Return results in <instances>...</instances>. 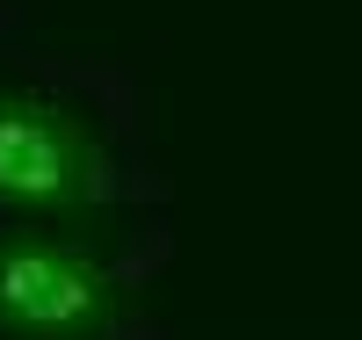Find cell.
Masks as SVG:
<instances>
[{"label": "cell", "mask_w": 362, "mask_h": 340, "mask_svg": "<svg viewBox=\"0 0 362 340\" xmlns=\"http://www.w3.org/2000/svg\"><path fill=\"white\" fill-rule=\"evenodd\" d=\"M109 196L102 138L73 102L37 80H0V218L58 225Z\"/></svg>", "instance_id": "6da1fadb"}, {"label": "cell", "mask_w": 362, "mask_h": 340, "mask_svg": "<svg viewBox=\"0 0 362 340\" xmlns=\"http://www.w3.org/2000/svg\"><path fill=\"white\" fill-rule=\"evenodd\" d=\"M124 319V283L58 232H0V333L95 340Z\"/></svg>", "instance_id": "7a4b0ae2"}]
</instances>
